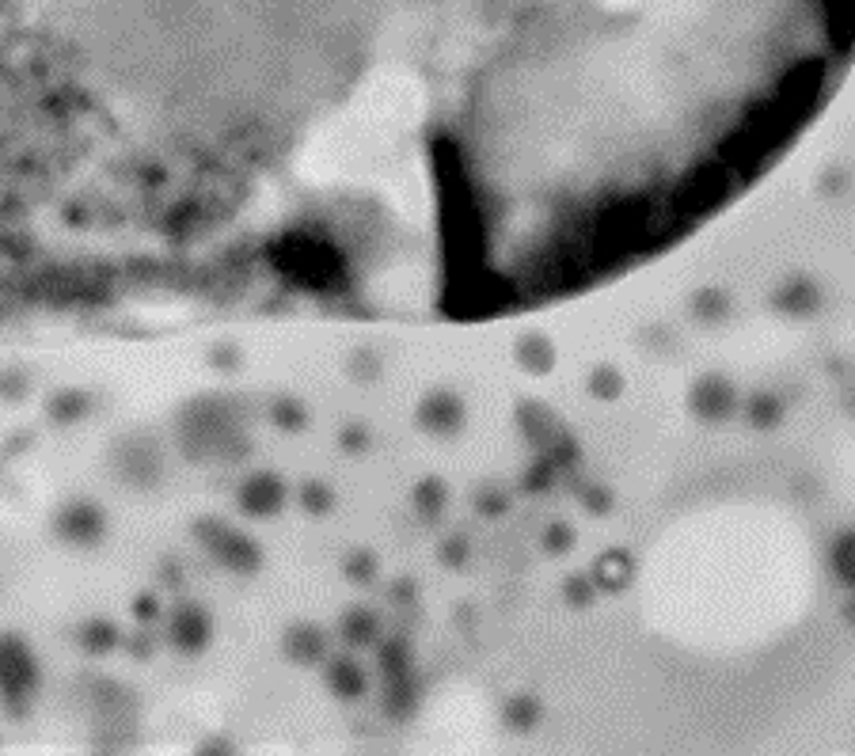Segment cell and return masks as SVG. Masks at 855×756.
<instances>
[{"instance_id":"6da1fadb","label":"cell","mask_w":855,"mask_h":756,"mask_svg":"<svg viewBox=\"0 0 855 756\" xmlns=\"http://www.w3.org/2000/svg\"><path fill=\"white\" fill-rule=\"evenodd\" d=\"M0 685H4V692H31L34 688L31 654L12 650V643L0 646Z\"/></svg>"}]
</instances>
